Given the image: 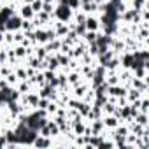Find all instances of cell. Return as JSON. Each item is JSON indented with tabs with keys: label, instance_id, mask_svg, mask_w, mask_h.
<instances>
[{
	"label": "cell",
	"instance_id": "28",
	"mask_svg": "<svg viewBox=\"0 0 149 149\" xmlns=\"http://www.w3.org/2000/svg\"><path fill=\"white\" fill-rule=\"evenodd\" d=\"M16 77L23 81V79H28V74H26L25 68H18V70H16Z\"/></svg>",
	"mask_w": 149,
	"mask_h": 149
},
{
	"label": "cell",
	"instance_id": "37",
	"mask_svg": "<svg viewBox=\"0 0 149 149\" xmlns=\"http://www.w3.org/2000/svg\"><path fill=\"white\" fill-rule=\"evenodd\" d=\"M23 2H25V4H32V2H33V0H23Z\"/></svg>",
	"mask_w": 149,
	"mask_h": 149
},
{
	"label": "cell",
	"instance_id": "34",
	"mask_svg": "<svg viewBox=\"0 0 149 149\" xmlns=\"http://www.w3.org/2000/svg\"><path fill=\"white\" fill-rule=\"evenodd\" d=\"M6 79H7V83H9V84H14V83L18 81V77H16V74H9V76H7Z\"/></svg>",
	"mask_w": 149,
	"mask_h": 149
},
{
	"label": "cell",
	"instance_id": "31",
	"mask_svg": "<svg viewBox=\"0 0 149 149\" xmlns=\"http://www.w3.org/2000/svg\"><path fill=\"white\" fill-rule=\"evenodd\" d=\"M47 104H49V100H47V98H40V100H39V104H37V109H42V111H46Z\"/></svg>",
	"mask_w": 149,
	"mask_h": 149
},
{
	"label": "cell",
	"instance_id": "1",
	"mask_svg": "<svg viewBox=\"0 0 149 149\" xmlns=\"http://www.w3.org/2000/svg\"><path fill=\"white\" fill-rule=\"evenodd\" d=\"M53 16L60 21V23H67L72 19V9L68 6H63V4H58L54 9H53Z\"/></svg>",
	"mask_w": 149,
	"mask_h": 149
},
{
	"label": "cell",
	"instance_id": "12",
	"mask_svg": "<svg viewBox=\"0 0 149 149\" xmlns=\"http://www.w3.org/2000/svg\"><path fill=\"white\" fill-rule=\"evenodd\" d=\"M86 118H90L91 121H93V119H100V118H102V107L93 105V109H90V112L86 114Z\"/></svg>",
	"mask_w": 149,
	"mask_h": 149
},
{
	"label": "cell",
	"instance_id": "7",
	"mask_svg": "<svg viewBox=\"0 0 149 149\" xmlns=\"http://www.w3.org/2000/svg\"><path fill=\"white\" fill-rule=\"evenodd\" d=\"M84 25H86V30H90V32H98V28L102 26V25H100V19H97V18H93V16H86Z\"/></svg>",
	"mask_w": 149,
	"mask_h": 149
},
{
	"label": "cell",
	"instance_id": "21",
	"mask_svg": "<svg viewBox=\"0 0 149 149\" xmlns=\"http://www.w3.org/2000/svg\"><path fill=\"white\" fill-rule=\"evenodd\" d=\"M30 86H32V84H30V81L23 79V81L19 83V88H18V91H19V93H28V91H30Z\"/></svg>",
	"mask_w": 149,
	"mask_h": 149
},
{
	"label": "cell",
	"instance_id": "13",
	"mask_svg": "<svg viewBox=\"0 0 149 149\" xmlns=\"http://www.w3.org/2000/svg\"><path fill=\"white\" fill-rule=\"evenodd\" d=\"M54 33H56V37H65L67 33H68V26L65 25V23H56V30H54Z\"/></svg>",
	"mask_w": 149,
	"mask_h": 149
},
{
	"label": "cell",
	"instance_id": "17",
	"mask_svg": "<svg viewBox=\"0 0 149 149\" xmlns=\"http://www.w3.org/2000/svg\"><path fill=\"white\" fill-rule=\"evenodd\" d=\"M105 83H107L109 86H114V84H119V77L116 76V74H114V72H111V74H109V77L105 76Z\"/></svg>",
	"mask_w": 149,
	"mask_h": 149
},
{
	"label": "cell",
	"instance_id": "36",
	"mask_svg": "<svg viewBox=\"0 0 149 149\" xmlns=\"http://www.w3.org/2000/svg\"><path fill=\"white\" fill-rule=\"evenodd\" d=\"M93 2H95V4H98V6H100V4H104V2H109V0H93Z\"/></svg>",
	"mask_w": 149,
	"mask_h": 149
},
{
	"label": "cell",
	"instance_id": "10",
	"mask_svg": "<svg viewBox=\"0 0 149 149\" xmlns=\"http://www.w3.org/2000/svg\"><path fill=\"white\" fill-rule=\"evenodd\" d=\"M144 95H146V93H142V91H139V90L132 88L130 91H126V102H128V104H132V102H135V100H140Z\"/></svg>",
	"mask_w": 149,
	"mask_h": 149
},
{
	"label": "cell",
	"instance_id": "27",
	"mask_svg": "<svg viewBox=\"0 0 149 149\" xmlns=\"http://www.w3.org/2000/svg\"><path fill=\"white\" fill-rule=\"evenodd\" d=\"M74 30H76V33H77V35H81V37H83V35L86 33V25H84V23H77L76 26H74Z\"/></svg>",
	"mask_w": 149,
	"mask_h": 149
},
{
	"label": "cell",
	"instance_id": "20",
	"mask_svg": "<svg viewBox=\"0 0 149 149\" xmlns=\"http://www.w3.org/2000/svg\"><path fill=\"white\" fill-rule=\"evenodd\" d=\"M81 77H79V74L77 72H74V74H70V76L67 77V83H70V84H74V86H77L81 81H79Z\"/></svg>",
	"mask_w": 149,
	"mask_h": 149
},
{
	"label": "cell",
	"instance_id": "29",
	"mask_svg": "<svg viewBox=\"0 0 149 149\" xmlns=\"http://www.w3.org/2000/svg\"><path fill=\"white\" fill-rule=\"evenodd\" d=\"M35 51H37V58H39V60H44L46 54H47V49H46V47H37Z\"/></svg>",
	"mask_w": 149,
	"mask_h": 149
},
{
	"label": "cell",
	"instance_id": "9",
	"mask_svg": "<svg viewBox=\"0 0 149 149\" xmlns=\"http://www.w3.org/2000/svg\"><path fill=\"white\" fill-rule=\"evenodd\" d=\"M90 128H91V133H95V135H104V130H105V126H104V121H102V118H100V119H93Z\"/></svg>",
	"mask_w": 149,
	"mask_h": 149
},
{
	"label": "cell",
	"instance_id": "40",
	"mask_svg": "<svg viewBox=\"0 0 149 149\" xmlns=\"http://www.w3.org/2000/svg\"><path fill=\"white\" fill-rule=\"evenodd\" d=\"M0 65H2V61H0Z\"/></svg>",
	"mask_w": 149,
	"mask_h": 149
},
{
	"label": "cell",
	"instance_id": "25",
	"mask_svg": "<svg viewBox=\"0 0 149 149\" xmlns=\"http://www.w3.org/2000/svg\"><path fill=\"white\" fill-rule=\"evenodd\" d=\"M86 53V46H76L74 47V53H70L72 56H83Z\"/></svg>",
	"mask_w": 149,
	"mask_h": 149
},
{
	"label": "cell",
	"instance_id": "18",
	"mask_svg": "<svg viewBox=\"0 0 149 149\" xmlns=\"http://www.w3.org/2000/svg\"><path fill=\"white\" fill-rule=\"evenodd\" d=\"M60 46H61V42H60L58 39H54V40H49V44L46 46V49L51 53V51H58V49H60Z\"/></svg>",
	"mask_w": 149,
	"mask_h": 149
},
{
	"label": "cell",
	"instance_id": "11",
	"mask_svg": "<svg viewBox=\"0 0 149 149\" xmlns=\"http://www.w3.org/2000/svg\"><path fill=\"white\" fill-rule=\"evenodd\" d=\"M19 16L23 18V19H33V16H35V13L32 11V7H30V4H25L21 9H19Z\"/></svg>",
	"mask_w": 149,
	"mask_h": 149
},
{
	"label": "cell",
	"instance_id": "15",
	"mask_svg": "<svg viewBox=\"0 0 149 149\" xmlns=\"http://www.w3.org/2000/svg\"><path fill=\"white\" fill-rule=\"evenodd\" d=\"M60 4H63V6H68L72 11L74 9H79V6H81V0H58Z\"/></svg>",
	"mask_w": 149,
	"mask_h": 149
},
{
	"label": "cell",
	"instance_id": "26",
	"mask_svg": "<svg viewBox=\"0 0 149 149\" xmlns=\"http://www.w3.org/2000/svg\"><path fill=\"white\" fill-rule=\"evenodd\" d=\"M30 7H32V11L37 14L39 11H42V0H33V2L30 4Z\"/></svg>",
	"mask_w": 149,
	"mask_h": 149
},
{
	"label": "cell",
	"instance_id": "16",
	"mask_svg": "<svg viewBox=\"0 0 149 149\" xmlns=\"http://www.w3.org/2000/svg\"><path fill=\"white\" fill-rule=\"evenodd\" d=\"M56 60H58L60 67H67V65L70 63V58H68V56H67L65 53H61V51H60V53L56 54Z\"/></svg>",
	"mask_w": 149,
	"mask_h": 149
},
{
	"label": "cell",
	"instance_id": "24",
	"mask_svg": "<svg viewBox=\"0 0 149 149\" xmlns=\"http://www.w3.org/2000/svg\"><path fill=\"white\" fill-rule=\"evenodd\" d=\"M26 51H28V49L21 44V46H18V47L14 49V54H16V58H23V56L26 54Z\"/></svg>",
	"mask_w": 149,
	"mask_h": 149
},
{
	"label": "cell",
	"instance_id": "4",
	"mask_svg": "<svg viewBox=\"0 0 149 149\" xmlns=\"http://www.w3.org/2000/svg\"><path fill=\"white\" fill-rule=\"evenodd\" d=\"M119 63H121L125 68L132 70V68H133V63H135V56H133V51H128L126 54H123V58L119 60Z\"/></svg>",
	"mask_w": 149,
	"mask_h": 149
},
{
	"label": "cell",
	"instance_id": "8",
	"mask_svg": "<svg viewBox=\"0 0 149 149\" xmlns=\"http://www.w3.org/2000/svg\"><path fill=\"white\" fill-rule=\"evenodd\" d=\"M102 121H104V126H105V130L109 128V130H114L121 121L116 118V116H112V114H107L105 118H102Z\"/></svg>",
	"mask_w": 149,
	"mask_h": 149
},
{
	"label": "cell",
	"instance_id": "2",
	"mask_svg": "<svg viewBox=\"0 0 149 149\" xmlns=\"http://www.w3.org/2000/svg\"><path fill=\"white\" fill-rule=\"evenodd\" d=\"M21 23H23V18L21 16H9L6 19V30L7 32H16V30H21Z\"/></svg>",
	"mask_w": 149,
	"mask_h": 149
},
{
	"label": "cell",
	"instance_id": "30",
	"mask_svg": "<svg viewBox=\"0 0 149 149\" xmlns=\"http://www.w3.org/2000/svg\"><path fill=\"white\" fill-rule=\"evenodd\" d=\"M84 91H86V86H77L76 90H74V95L79 98V97H84Z\"/></svg>",
	"mask_w": 149,
	"mask_h": 149
},
{
	"label": "cell",
	"instance_id": "14",
	"mask_svg": "<svg viewBox=\"0 0 149 149\" xmlns=\"http://www.w3.org/2000/svg\"><path fill=\"white\" fill-rule=\"evenodd\" d=\"M81 6H83V11H84V13H88V14H91V13L98 11V4H95L93 0H91V2H86V4H81Z\"/></svg>",
	"mask_w": 149,
	"mask_h": 149
},
{
	"label": "cell",
	"instance_id": "33",
	"mask_svg": "<svg viewBox=\"0 0 149 149\" xmlns=\"http://www.w3.org/2000/svg\"><path fill=\"white\" fill-rule=\"evenodd\" d=\"M9 74H11V72H9L7 67H2V65H0V76H2V77H7Z\"/></svg>",
	"mask_w": 149,
	"mask_h": 149
},
{
	"label": "cell",
	"instance_id": "5",
	"mask_svg": "<svg viewBox=\"0 0 149 149\" xmlns=\"http://www.w3.org/2000/svg\"><path fill=\"white\" fill-rule=\"evenodd\" d=\"M39 100H40V97H39L37 93H32V91H28V93H25V95H23V102H25L28 107H37Z\"/></svg>",
	"mask_w": 149,
	"mask_h": 149
},
{
	"label": "cell",
	"instance_id": "3",
	"mask_svg": "<svg viewBox=\"0 0 149 149\" xmlns=\"http://www.w3.org/2000/svg\"><path fill=\"white\" fill-rule=\"evenodd\" d=\"M40 98H47V100H56L58 98V93H56V88L51 86V84H44L40 88V93H39Z\"/></svg>",
	"mask_w": 149,
	"mask_h": 149
},
{
	"label": "cell",
	"instance_id": "6",
	"mask_svg": "<svg viewBox=\"0 0 149 149\" xmlns=\"http://www.w3.org/2000/svg\"><path fill=\"white\" fill-rule=\"evenodd\" d=\"M51 144H53L51 142V137H44V135H39V133H37V137L32 142L33 147H49Z\"/></svg>",
	"mask_w": 149,
	"mask_h": 149
},
{
	"label": "cell",
	"instance_id": "38",
	"mask_svg": "<svg viewBox=\"0 0 149 149\" xmlns=\"http://www.w3.org/2000/svg\"><path fill=\"white\" fill-rule=\"evenodd\" d=\"M4 40V35H2V32H0V42H2Z\"/></svg>",
	"mask_w": 149,
	"mask_h": 149
},
{
	"label": "cell",
	"instance_id": "35",
	"mask_svg": "<svg viewBox=\"0 0 149 149\" xmlns=\"http://www.w3.org/2000/svg\"><path fill=\"white\" fill-rule=\"evenodd\" d=\"M76 21H77V23H84V21H86V16H84V13H79V14L76 16Z\"/></svg>",
	"mask_w": 149,
	"mask_h": 149
},
{
	"label": "cell",
	"instance_id": "39",
	"mask_svg": "<svg viewBox=\"0 0 149 149\" xmlns=\"http://www.w3.org/2000/svg\"><path fill=\"white\" fill-rule=\"evenodd\" d=\"M86 2H91V0H81V4H86Z\"/></svg>",
	"mask_w": 149,
	"mask_h": 149
},
{
	"label": "cell",
	"instance_id": "22",
	"mask_svg": "<svg viewBox=\"0 0 149 149\" xmlns=\"http://www.w3.org/2000/svg\"><path fill=\"white\" fill-rule=\"evenodd\" d=\"M97 35H98V32H90V30H86V33H84L83 37L86 39V42H88V44H91V42H95Z\"/></svg>",
	"mask_w": 149,
	"mask_h": 149
},
{
	"label": "cell",
	"instance_id": "19",
	"mask_svg": "<svg viewBox=\"0 0 149 149\" xmlns=\"http://www.w3.org/2000/svg\"><path fill=\"white\" fill-rule=\"evenodd\" d=\"M47 126H49V133H51V137H56V135L60 133V126H58L54 121H47Z\"/></svg>",
	"mask_w": 149,
	"mask_h": 149
},
{
	"label": "cell",
	"instance_id": "32",
	"mask_svg": "<svg viewBox=\"0 0 149 149\" xmlns=\"http://www.w3.org/2000/svg\"><path fill=\"white\" fill-rule=\"evenodd\" d=\"M7 104V95H6V90H0V105Z\"/></svg>",
	"mask_w": 149,
	"mask_h": 149
},
{
	"label": "cell",
	"instance_id": "23",
	"mask_svg": "<svg viewBox=\"0 0 149 149\" xmlns=\"http://www.w3.org/2000/svg\"><path fill=\"white\" fill-rule=\"evenodd\" d=\"M132 7L137 9V11L146 9V0H132Z\"/></svg>",
	"mask_w": 149,
	"mask_h": 149
}]
</instances>
